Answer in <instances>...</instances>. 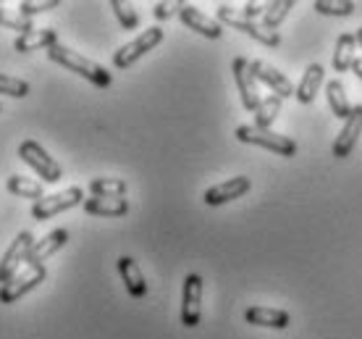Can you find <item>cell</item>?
<instances>
[{"mask_svg": "<svg viewBox=\"0 0 362 339\" xmlns=\"http://www.w3.org/2000/svg\"><path fill=\"white\" fill-rule=\"evenodd\" d=\"M250 190H252L250 176H234V179H228V182H221V184H216V187L205 190L202 200H205V205H210V208H218V205H226V202H231V200L245 197Z\"/></svg>", "mask_w": 362, "mask_h": 339, "instance_id": "11", "label": "cell"}, {"mask_svg": "<svg viewBox=\"0 0 362 339\" xmlns=\"http://www.w3.org/2000/svg\"><path fill=\"white\" fill-rule=\"evenodd\" d=\"M18 158H21L32 171H37L40 179H42L45 184H55L64 179V168H61V163H58V161H55L37 139H24V142L18 145Z\"/></svg>", "mask_w": 362, "mask_h": 339, "instance_id": "3", "label": "cell"}, {"mask_svg": "<svg viewBox=\"0 0 362 339\" xmlns=\"http://www.w3.org/2000/svg\"><path fill=\"white\" fill-rule=\"evenodd\" d=\"M236 139L239 142H247V145L255 147H265L281 158H294L297 156V142L286 134H276L271 129H257L255 124H242L236 127Z\"/></svg>", "mask_w": 362, "mask_h": 339, "instance_id": "2", "label": "cell"}, {"mask_svg": "<svg viewBox=\"0 0 362 339\" xmlns=\"http://www.w3.org/2000/svg\"><path fill=\"white\" fill-rule=\"evenodd\" d=\"M37 239L32 237V231H21L13 242H11V248L6 250V255H3V260H0V285H6L11 276L18 274V266L21 263H27L29 253H32V248H35Z\"/></svg>", "mask_w": 362, "mask_h": 339, "instance_id": "9", "label": "cell"}, {"mask_svg": "<svg viewBox=\"0 0 362 339\" xmlns=\"http://www.w3.org/2000/svg\"><path fill=\"white\" fill-rule=\"evenodd\" d=\"M242 13H245L247 18H257V16H263L265 13V6H260V3H245V8H242Z\"/></svg>", "mask_w": 362, "mask_h": 339, "instance_id": "33", "label": "cell"}, {"mask_svg": "<svg viewBox=\"0 0 362 339\" xmlns=\"http://www.w3.org/2000/svg\"><path fill=\"white\" fill-rule=\"evenodd\" d=\"M354 37H357V42H360V47H362V27L357 29V35H354Z\"/></svg>", "mask_w": 362, "mask_h": 339, "instance_id": "35", "label": "cell"}, {"mask_svg": "<svg viewBox=\"0 0 362 339\" xmlns=\"http://www.w3.org/2000/svg\"><path fill=\"white\" fill-rule=\"evenodd\" d=\"M281 113V98L279 95H268L260 98V105L255 110V127L257 129H271V124L279 119Z\"/></svg>", "mask_w": 362, "mask_h": 339, "instance_id": "24", "label": "cell"}, {"mask_svg": "<svg viewBox=\"0 0 362 339\" xmlns=\"http://www.w3.org/2000/svg\"><path fill=\"white\" fill-rule=\"evenodd\" d=\"M326 98H328V105H331V113H334L336 119L346 121L352 116V103L346 100V90L339 79H331L326 84Z\"/></svg>", "mask_w": 362, "mask_h": 339, "instance_id": "22", "label": "cell"}, {"mask_svg": "<svg viewBox=\"0 0 362 339\" xmlns=\"http://www.w3.org/2000/svg\"><path fill=\"white\" fill-rule=\"evenodd\" d=\"M313 8L317 13H323V16H352L354 13V0H315L313 3Z\"/></svg>", "mask_w": 362, "mask_h": 339, "instance_id": "27", "label": "cell"}, {"mask_svg": "<svg viewBox=\"0 0 362 339\" xmlns=\"http://www.w3.org/2000/svg\"><path fill=\"white\" fill-rule=\"evenodd\" d=\"M181 21L187 24L189 29H194L197 35L208 37V40H218V37L223 35V27H221V21H216L213 16H208V13H202L199 8H194V6H189V3H184L179 11Z\"/></svg>", "mask_w": 362, "mask_h": 339, "instance_id": "14", "label": "cell"}, {"mask_svg": "<svg viewBox=\"0 0 362 339\" xmlns=\"http://www.w3.org/2000/svg\"><path fill=\"white\" fill-rule=\"evenodd\" d=\"M84 211L90 216H108V219H118L127 216L129 202L127 197H87L84 200Z\"/></svg>", "mask_w": 362, "mask_h": 339, "instance_id": "19", "label": "cell"}, {"mask_svg": "<svg viewBox=\"0 0 362 339\" xmlns=\"http://www.w3.org/2000/svg\"><path fill=\"white\" fill-rule=\"evenodd\" d=\"M291 8H294V0H276V3H268L263 13V27L276 32L281 27V21L289 16Z\"/></svg>", "mask_w": 362, "mask_h": 339, "instance_id": "25", "label": "cell"}, {"mask_svg": "<svg viewBox=\"0 0 362 339\" xmlns=\"http://www.w3.org/2000/svg\"><path fill=\"white\" fill-rule=\"evenodd\" d=\"M354 50H357V37L354 35H339L334 50V71L344 74L354 66Z\"/></svg>", "mask_w": 362, "mask_h": 339, "instance_id": "21", "label": "cell"}, {"mask_svg": "<svg viewBox=\"0 0 362 339\" xmlns=\"http://www.w3.org/2000/svg\"><path fill=\"white\" fill-rule=\"evenodd\" d=\"M47 58H50L53 64L64 66L66 71H74V74H79V76H84L87 82H92L95 87H100V90H105V87L113 84L110 71H105L100 64H95V61H90V58L79 55L76 50H71V47L53 45L50 50H47Z\"/></svg>", "mask_w": 362, "mask_h": 339, "instance_id": "1", "label": "cell"}, {"mask_svg": "<svg viewBox=\"0 0 362 339\" xmlns=\"http://www.w3.org/2000/svg\"><path fill=\"white\" fill-rule=\"evenodd\" d=\"M231 71H234V82H236V90H239V98H242V105L255 113L257 105H260V95H257V79H255L252 69H250V61L242 58V55L234 58Z\"/></svg>", "mask_w": 362, "mask_h": 339, "instance_id": "10", "label": "cell"}, {"mask_svg": "<svg viewBox=\"0 0 362 339\" xmlns=\"http://www.w3.org/2000/svg\"><path fill=\"white\" fill-rule=\"evenodd\" d=\"M76 205H84V193L82 187H69L64 193H55V195H45L40 202L32 205V216L37 221H47L58 216V213L64 211H71Z\"/></svg>", "mask_w": 362, "mask_h": 339, "instance_id": "7", "label": "cell"}, {"mask_svg": "<svg viewBox=\"0 0 362 339\" xmlns=\"http://www.w3.org/2000/svg\"><path fill=\"white\" fill-rule=\"evenodd\" d=\"M181 6H184V3H158V6H155V18L165 21V18H171L176 11H181Z\"/></svg>", "mask_w": 362, "mask_h": 339, "instance_id": "32", "label": "cell"}, {"mask_svg": "<svg viewBox=\"0 0 362 339\" xmlns=\"http://www.w3.org/2000/svg\"><path fill=\"white\" fill-rule=\"evenodd\" d=\"M0 27H8V29H16L18 35H27L32 32V18L24 16V13H18V11H11L6 8L3 3H0Z\"/></svg>", "mask_w": 362, "mask_h": 339, "instance_id": "28", "label": "cell"}, {"mask_svg": "<svg viewBox=\"0 0 362 339\" xmlns=\"http://www.w3.org/2000/svg\"><path fill=\"white\" fill-rule=\"evenodd\" d=\"M352 71L357 74V79L362 82V58H354V66H352Z\"/></svg>", "mask_w": 362, "mask_h": 339, "instance_id": "34", "label": "cell"}, {"mask_svg": "<svg viewBox=\"0 0 362 339\" xmlns=\"http://www.w3.org/2000/svg\"><path fill=\"white\" fill-rule=\"evenodd\" d=\"M47 279L45 266H27L24 271H18L16 276H11L6 285H0V303L13 305L18 297H24L27 292L37 289Z\"/></svg>", "mask_w": 362, "mask_h": 339, "instance_id": "6", "label": "cell"}, {"mask_svg": "<svg viewBox=\"0 0 362 339\" xmlns=\"http://www.w3.org/2000/svg\"><path fill=\"white\" fill-rule=\"evenodd\" d=\"M163 42V29L160 27H150L145 29L139 37H134L132 42H127L124 47H118L116 55H113V66L116 69H129V66H134L139 58H145L150 50Z\"/></svg>", "mask_w": 362, "mask_h": 339, "instance_id": "5", "label": "cell"}, {"mask_svg": "<svg viewBox=\"0 0 362 339\" xmlns=\"http://www.w3.org/2000/svg\"><path fill=\"white\" fill-rule=\"evenodd\" d=\"M0 110H3V105H0Z\"/></svg>", "mask_w": 362, "mask_h": 339, "instance_id": "36", "label": "cell"}, {"mask_svg": "<svg viewBox=\"0 0 362 339\" xmlns=\"http://www.w3.org/2000/svg\"><path fill=\"white\" fill-rule=\"evenodd\" d=\"M0 95H8V98H27L29 84L24 79L8 76V74H0Z\"/></svg>", "mask_w": 362, "mask_h": 339, "instance_id": "29", "label": "cell"}, {"mask_svg": "<svg viewBox=\"0 0 362 339\" xmlns=\"http://www.w3.org/2000/svg\"><path fill=\"white\" fill-rule=\"evenodd\" d=\"M90 193L95 197H124L127 195V182L116 176H98L90 182Z\"/></svg>", "mask_w": 362, "mask_h": 339, "instance_id": "23", "label": "cell"}, {"mask_svg": "<svg viewBox=\"0 0 362 339\" xmlns=\"http://www.w3.org/2000/svg\"><path fill=\"white\" fill-rule=\"evenodd\" d=\"M199 316H202V279L197 274H187L181 292V323L187 329H194L199 326Z\"/></svg>", "mask_w": 362, "mask_h": 339, "instance_id": "8", "label": "cell"}, {"mask_svg": "<svg viewBox=\"0 0 362 339\" xmlns=\"http://www.w3.org/2000/svg\"><path fill=\"white\" fill-rule=\"evenodd\" d=\"M360 134H362V105H354L352 116L344 121V127L339 132V137H336L334 147H331V153H334L336 158L352 156V150H354V145H357Z\"/></svg>", "mask_w": 362, "mask_h": 339, "instance_id": "13", "label": "cell"}, {"mask_svg": "<svg viewBox=\"0 0 362 339\" xmlns=\"http://www.w3.org/2000/svg\"><path fill=\"white\" fill-rule=\"evenodd\" d=\"M110 8H113V13H116L118 24L124 29H136L139 27V16H136V11L129 6V3H121V0H113L110 3Z\"/></svg>", "mask_w": 362, "mask_h": 339, "instance_id": "30", "label": "cell"}, {"mask_svg": "<svg viewBox=\"0 0 362 339\" xmlns=\"http://www.w3.org/2000/svg\"><path fill=\"white\" fill-rule=\"evenodd\" d=\"M218 21L221 24H228V27L239 29V32H245L247 37H252V40H257L260 45L265 47H279L281 45V37L279 32H271V29H265L263 24H257V21H252V18H247L242 11L231 8V6H218Z\"/></svg>", "mask_w": 362, "mask_h": 339, "instance_id": "4", "label": "cell"}, {"mask_svg": "<svg viewBox=\"0 0 362 339\" xmlns=\"http://www.w3.org/2000/svg\"><path fill=\"white\" fill-rule=\"evenodd\" d=\"M8 193L18 195V197H29V200H35V202H40L45 197L42 184L32 182V179H24V176H8Z\"/></svg>", "mask_w": 362, "mask_h": 339, "instance_id": "26", "label": "cell"}, {"mask_svg": "<svg viewBox=\"0 0 362 339\" xmlns=\"http://www.w3.org/2000/svg\"><path fill=\"white\" fill-rule=\"evenodd\" d=\"M58 45V35H55V29H32L27 35H18L13 40V47H16L18 53H32V50H42V47H50Z\"/></svg>", "mask_w": 362, "mask_h": 339, "instance_id": "18", "label": "cell"}, {"mask_svg": "<svg viewBox=\"0 0 362 339\" xmlns=\"http://www.w3.org/2000/svg\"><path fill=\"white\" fill-rule=\"evenodd\" d=\"M320 84H323V66L320 64H310L302 74V79L297 84V98L302 105H310V103L317 98V90H320Z\"/></svg>", "mask_w": 362, "mask_h": 339, "instance_id": "20", "label": "cell"}, {"mask_svg": "<svg viewBox=\"0 0 362 339\" xmlns=\"http://www.w3.org/2000/svg\"><path fill=\"white\" fill-rule=\"evenodd\" d=\"M118 274L124 279V287H127V292L134 297V300H142L147 294V282H145V274L139 271L134 258L129 255H121L118 258Z\"/></svg>", "mask_w": 362, "mask_h": 339, "instance_id": "17", "label": "cell"}, {"mask_svg": "<svg viewBox=\"0 0 362 339\" xmlns=\"http://www.w3.org/2000/svg\"><path fill=\"white\" fill-rule=\"evenodd\" d=\"M61 3L58 0H21L18 3V13H24V16H35V13H45V11H53V8H58Z\"/></svg>", "mask_w": 362, "mask_h": 339, "instance_id": "31", "label": "cell"}, {"mask_svg": "<svg viewBox=\"0 0 362 339\" xmlns=\"http://www.w3.org/2000/svg\"><path fill=\"white\" fill-rule=\"evenodd\" d=\"M66 242H69V231L66 229H55L47 237L37 239L35 248H32V253L27 258V266H42L47 258L55 255L61 248H66Z\"/></svg>", "mask_w": 362, "mask_h": 339, "instance_id": "15", "label": "cell"}, {"mask_svg": "<svg viewBox=\"0 0 362 339\" xmlns=\"http://www.w3.org/2000/svg\"><path fill=\"white\" fill-rule=\"evenodd\" d=\"M250 69H252L255 79H257V82H263L265 87L271 90V95H279L281 100L297 95V87H294V84H291L289 79L279 71V69L268 66L265 61H250Z\"/></svg>", "mask_w": 362, "mask_h": 339, "instance_id": "12", "label": "cell"}, {"mask_svg": "<svg viewBox=\"0 0 362 339\" xmlns=\"http://www.w3.org/2000/svg\"><path fill=\"white\" fill-rule=\"evenodd\" d=\"M245 321L252 323V326H263V329H286V326L291 323V318L286 311L265 308V305H255V308H247Z\"/></svg>", "mask_w": 362, "mask_h": 339, "instance_id": "16", "label": "cell"}]
</instances>
